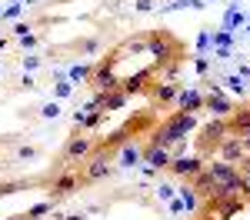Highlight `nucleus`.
Segmentation results:
<instances>
[{"instance_id": "36", "label": "nucleus", "mask_w": 250, "mask_h": 220, "mask_svg": "<svg viewBox=\"0 0 250 220\" xmlns=\"http://www.w3.org/2000/svg\"><path fill=\"white\" fill-rule=\"evenodd\" d=\"M3 47H7V37H0V50H3Z\"/></svg>"}, {"instance_id": "1", "label": "nucleus", "mask_w": 250, "mask_h": 220, "mask_svg": "<svg viewBox=\"0 0 250 220\" xmlns=\"http://www.w3.org/2000/svg\"><path fill=\"white\" fill-rule=\"evenodd\" d=\"M193 127H197V117L187 114V110H177V114H170V117L150 134V147H173V143L187 140V134H190Z\"/></svg>"}, {"instance_id": "30", "label": "nucleus", "mask_w": 250, "mask_h": 220, "mask_svg": "<svg viewBox=\"0 0 250 220\" xmlns=\"http://www.w3.org/2000/svg\"><path fill=\"white\" fill-rule=\"evenodd\" d=\"M3 17H20V3H10V7L3 10Z\"/></svg>"}, {"instance_id": "29", "label": "nucleus", "mask_w": 250, "mask_h": 220, "mask_svg": "<svg viewBox=\"0 0 250 220\" xmlns=\"http://www.w3.org/2000/svg\"><path fill=\"white\" fill-rule=\"evenodd\" d=\"M40 114H43V117H57V114H60V107H57V103H47V107H43Z\"/></svg>"}, {"instance_id": "10", "label": "nucleus", "mask_w": 250, "mask_h": 220, "mask_svg": "<svg viewBox=\"0 0 250 220\" xmlns=\"http://www.w3.org/2000/svg\"><path fill=\"white\" fill-rule=\"evenodd\" d=\"M77 187H80V177H77V174H70V170H63V174L54 180V187H50V203L60 200V197H67V194H74Z\"/></svg>"}, {"instance_id": "15", "label": "nucleus", "mask_w": 250, "mask_h": 220, "mask_svg": "<svg viewBox=\"0 0 250 220\" xmlns=\"http://www.w3.org/2000/svg\"><path fill=\"white\" fill-rule=\"evenodd\" d=\"M177 90H180V87L167 80V83H154V87H150V97H154L157 103H170V100H177Z\"/></svg>"}, {"instance_id": "12", "label": "nucleus", "mask_w": 250, "mask_h": 220, "mask_svg": "<svg viewBox=\"0 0 250 220\" xmlns=\"http://www.w3.org/2000/svg\"><path fill=\"white\" fill-rule=\"evenodd\" d=\"M144 160H147L154 170H167L173 157H170V150H167V147H150V143H147V150H144Z\"/></svg>"}, {"instance_id": "20", "label": "nucleus", "mask_w": 250, "mask_h": 220, "mask_svg": "<svg viewBox=\"0 0 250 220\" xmlns=\"http://www.w3.org/2000/svg\"><path fill=\"white\" fill-rule=\"evenodd\" d=\"M50 210H54V203H50V200H43V203H34V207L27 210V220H40V217H47Z\"/></svg>"}, {"instance_id": "22", "label": "nucleus", "mask_w": 250, "mask_h": 220, "mask_svg": "<svg viewBox=\"0 0 250 220\" xmlns=\"http://www.w3.org/2000/svg\"><path fill=\"white\" fill-rule=\"evenodd\" d=\"M70 94H74V83H70V80H60L57 83V97H70Z\"/></svg>"}, {"instance_id": "25", "label": "nucleus", "mask_w": 250, "mask_h": 220, "mask_svg": "<svg viewBox=\"0 0 250 220\" xmlns=\"http://www.w3.org/2000/svg\"><path fill=\"white\" fill-rule=\"evenodd\" d=\"M97 50H100L97 40H83V43H80V54H97Z\"/></svg>"}, {"instance_id": "26", "label": "nucleus", "mask_w": 250, "mask_h": 220, "mask_svg": "<svg viewBox=\"0 0 250 220\" xmlns=\"http://www.w3.org/2000/svg\"><path fill=\"white\" fill-rule=\"evenodd\" d=\"M17 157L20 160H30V157H37V150H34V147H17Z\"/></svg>"}, {"instance_id": "33", "label": "nucleus", "mask_w": 250, "mask_h": 220, "mask_svg": "<svg viewBox=\"0 0 250 220\" xmlns=\"http://www.w3.org/2000/svg\"><path fill=\"white\" fill-rule=\"evenodd\" d=\"M240 143H244V150L250 154V130H247V134H240Z\"/></svg>"}, {"instance_id": "13", "label": "nucleus", "mask_w": 250, "mask_h": 220, "mask_svg": "<svg viewBox=\"0 0 250 220\" xmlns=\"http://www.w3.org/2000/svg\"><path fill=\"white\" fill-rule=\"evenodd\" d=\"M227 130H230V134H247L250 130V107L233 110L230 117H227Z\"/></svg>"}, {"instance_id": "16", "label": "nucleus", "mask_w": 250, "mask_h": 220, "mask_svg": "<svg viewBox=\"0 0 250 220\" xmlns=\"http://www.w3.org/2000/svg\"><path fill=\"white\" fill-rule=\"evenodd\" d=\"M204 107H210L213 110V117H230L233 114V107H230V100H224V97H204Z\"/></svg>"}, {"instance_id": "3", "label": "nucleus", "mask_w": 250, "mask_h": 220, "mask_svg": "<svg viewBox=\"0 0 250 220\" xmlns=\"http://www.w3.org/2000/svg\"><path fill=\"white\" fill-rule=\"evenodd\" d=\"M224 137H227V120L224 117H213L210 123H204L200 127V137H197V157L207 160L210 154H217V147H220Z\"/></svg>"}, {"instance_id": "17", "label": "nucleus", "mask_w": 250, "mask_h": 220, "mask_svg": "<svg viewBox=\"0 0 250 220\" xmlns=\"http://www.w3.org/2000/svg\"><path fill=\"white\" fill-rule=\"evenodd\" d=\"M124 103H127V94H124V90H114V94H104V107H100V110L110 114V110L124 107Z\"/></svg>"}, {"instance_id": "23", "label": "nucleus", "mask_w": 250, "mask_h": 220, "mask_svg": "<svg viewBox=\"0 0 250 220\" xmlns=\"http://www.w3.org/2000/svg\"><path fill=\"white\" fill-rule=\"evenodd\" d=\"M157 194H160V200H167V203H170V200H173V187H170V183H160V187H157Z\"/></svg>"}, {"instance_id": "11", "label": "nucleus", "mask_w": 250, "mask_h": 220, "mask_svg": "<svg viewBox=\"0 0 250 220\" xmlns=\"http://www.w3.org/2000/svg\"><path fill=\"white\" fill-rule=\"evenodd\" d=\"M177 107L187 114H197V110H204V94L200 90H177Z\"/></svg>"}, {"instance_id": "19", "label": "nucleus", "mask_w": 250, "mask_h": 220, "mask_svg": "<svg viewBox=\"0 0 250 220\" xmlns=\"http://www.w3.org/2000/svg\"><path fill=\"white\" fill-rule=\"evenodd\" d=\"M140 157H144V154H140V147H137V143H124V154H120V167H134Z\"/></svg>"}, {"instance_id": "27", "label": "nucleus", "mask_w": 250, "mask_h": 220, "mask_svg": "<svg viewBox=\"0 0 250 220\" xmlns=\"http://www.w3.org/2000/svg\"><path fill=\"white\" fill-rule=\"evenodd\" d=\"M193 67H197V74H207V67H210V60H207V57H197V60H193Z\"/></svg>"}, {"instance_id": "31", "label": "nucleus", "mask_w": 250, "mask_h": 220, "mask_svg": "<svg viewBox=\"0 0 250 220\" xmlns=\"http://www.w3.org/2000/svg\"><path fill=\"white\" fill-rule=\"evenodd\" d=\"M37 63H40V57H23V70H34Z\"/></svg>"}, {"instance_id": "18", "label": "nucleus", "mask_w": 250, "mask_h": 220, "mask_svg": "<svg viewBox=\"0 0 250 220\" xmlns=\"http://www.w3.org/2000/svg\"><path fill=\"white\" fill-rule=\"evenodd\" d=\"M180 203H184V210H200V197H197V190H193L190 183L180 187Z\"/></svg>"}, {"instance_id": "32", "label": "nucleus", "mask_w": 250, "mask_h": 220, "mask_svg": "<svg viewBox=\"0 0 250 220\" xmlns=\"http://www.w3.org/2000/svg\"><path fill=\"white\" fill-rule=\"evenodd\" d=\"M20 43H23V47H34V43H37V37H34V34H27V37H20Z\"/></svg>"}, {"instance_id": "8", "label": "nucleus", "mask_w": 250, "mask_h": 220, "mask_svg": "<svg viewBox=\"0 0 250 220\" xmlns=\"http://www.w3.org/2000/svg\"><path fill=\"white\" fill-rule=\"evenodd\" d=\"M94 154V140L90 137H70L67 147H63V163H74V160H83Z\"/></svg>"}, {"instance_id": "28", "label": "nucleus", "mask_w": 250, "mask_h": 220, "mask_svg": "<svg viewBox=\"0 0 250 220\" xmlns=\"http://www.w3.org/2000/svg\"><path fill=\"white\" fill-rule=\"evenodd\" d=\"M27 34H30V23H17V27H14V37H27Z\"/></svg>"}, {"instance_id": "24", "label": "nucleus", "mask_w": 250, "mask_h": 220, "mask_svg": "<svg viewBox=\"0 0 250 220\" xmlns=\"http://www.w3.org/2000/svg\"><path fill=\"white\" fill-rule=\"evenodd\" d=\"M227 83H230V90H237V94H244V90H247L244 77H227Z\"/></svg>"}, {"instance_id": "9", "label": "nucleus", "mask_w": 250, "mask_h": 220, "mask_svg": "<svg viewBox=\"0 0 250 220\" xmlns=\"http://www.w3.org/2000/svg\"><path fill=\"white\" fill-rule=\"evenodd\" d=\"M217 154H220V157L227 160V163H237V160H240L244 154H247V150H244V143H240V134H230V130H227V137L220 140Z\"/></svg>"}, {"instance_id": "35", "label": "nucleus", "mask_w": 250, "mask_h": 220, "mask_svg": "<svg viewBox=\"0 0 250 220\" xmlns=\"http://www.w3.org/2000/svg\"><path fill=\"white\" fill-rule=\"evenodd\" d=\"M7 220H27V214H17V217H7Z\"/></svg>"}, {"instance_id": "7", "label": "nucleus", "mask_w": 250, "mask_h": 220, "mask_svg": "<svg viewBox=\"0 0 250 220\" xmlns=\"http://www.w3.org/2000/svg\"><path fill=\"white\" fill-rule=\"evenodd\" d=\"M167 170H170L173 177L193 180V177H197V174H200V170H204V160H200V157H173V160H170V167H167Z\"/></svg>"}, {"instance_id": "14", "label": "nucleus", "mask_w": 250, "mask_h": 220, "mask_svg": "<svg viewBox=\"0 0 250 220\" xmlns=\"http://www.w3.org/2000/svg\"><path fill=\"white\" fill-rule=\"evenodd\" d=\"M147 80H150V70H140V74H134V77H127V80H120V90L130 97V94H140L144 87H147Z\"/></svg>"}, {"instance_id": "6", "label": "nucleus", "mask_w": 250, "mask_h": 220, "mask_svg": "<svg viewBox=\"0 0 250 220\" xmlns=\"http://www.w3.org/2000/svg\"><path fill=\"white\" fill-rule=\"evenodd\" d=\"M110 174V150H104V147H97L94 157L87 160V170H83V180L87 183H94V180L107 177Z\"/></svg>"}, {"instance_id": "21", "label": "nucleus", "mask_w": 250, "mask_h": 220, "mask_svg": "<svg viewBox=\"0 0 250 220\" xmlns=\"http://www.w3.org/2000/svg\"><path fill=\"white\" fill-rule=\"evenodd\" d=\"M90 74H94L90 63H74V67H70V83H74V80H90Z\"/></svg>"}, {"instance_id": "2", "label": "nucleus", "mask_w": 250, "mask_h": 220, "mask_svg": "<svg viewBox=\"0 0 250 220\" xmlns=\"http://www.w3.org/2000/svg\"><path fill=\"white\" fill-rule=\"evenodd\" d=\"M147 54H150L154 63L164 70V67H170V63H177V60L184 57V47H180L167 30H160V34L154 30V34H147Z\"/></svg>"}, {"instance_id": "4", "label": "nucleus", "mask_w": 250, "mask_h": 220, "mask_svg": "<svg viewBox=\"0 0 250 220\" xmlns=\"http://www.w3.org/2000/svg\"><path fill=\"white\" fill-rule=\"evenodd\" d=\"M117 60H120V54H107V57H100V60L94 63L90 83L97 87V94H114V90H120V80L114 77Z\"/></svg>"}, {"instance_id": "5", "label": "nucleus", "mask_w": 250, "mask_h": 220, "mask_svg": "<svg viewBox=\"0 0 250 220\" xmlns=\"http://www.w3.org/2000/svg\"><path fill=\"white\" fill-rule=\"evenodd\" d=\"M207 170H210V177H213L217 187H227V190H233V194L244 197V177H240V170H237L233 163L217 160V163H207Z\"/></svg>"}, {"instance_id": "34", "label": "nucleus", "mask_w": 250, "mask_h": 220, "mask_svg": "<svg viewBox=\"0 0 250 220\" xmlns=\"http://www.w3.org/2000/svg\"><path fill=\"white\" fill-rule=\"evenodd\" d=\"M63 220H83V217H80V214H67Z\"/></svg>"}]
</instances>
